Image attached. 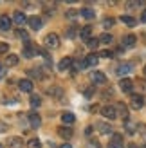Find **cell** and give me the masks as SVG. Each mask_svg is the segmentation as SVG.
<instances>
[{"instance_id":"2","label":"cell","mask_w":146,"mask_h":148,"mask_svg":"<svg viewBox=\"0 0 146 148\" xmlns=\"http://www.w3.org/2000/svg\"><path fill=\"white\" fill-rule=\"evenodd\" d=\"M90 79L94 81V85H105L106 83V76L101 71H92L90 72Z\"/></svg>"},{"instance_id":"32","label":"cell","mask_w":146,"mask_h":148,"mask_svg":"<svg viewBox=\"0 0 146 148\" xmlns=\"http://www.w3.org/2000/svg\"><path fill=\"white\" fill-rule=\"evenodd\" d=\"M125 128H126V132H128V134H134V132H135V125L132 123V121H125Z\"/></svg>"},{"instance_id":"29","label":"cell","mask_w":146,"mask_h":148,"mask_svg":"<svg viewBox=\"0 0 146 148\" xmlns=\"http://www.w3.org/2000/svg\"><path fill=\"white\" fill-rule=\"evenodd\" d=\"M99 42H101V43H112V34L103 33V34L99 36Z\"/></svg>"},{"instance_id":"35","label":"cell","mask_w":146,"mask_h":148,"mask_svg":"<svg viewBox=\"0 0 146 148\" xmlns=\"http://www.w3.org/2000/svg\"><path fill=\"white\" fill-rule=\"evenodd\" d=\"M74 36H76V25H72L67 31V38H74Z\"/></svg>"},{"instance_id":"6","label":"cell","mask_w":146,"mask_h":148,"mask_svg":"<svg viewBox=\"0 0 146 148\" xmlns=\"http://www.w3.org/2000/svg\"><path fill=\"white\" fill-rule=\"evenodd\" d=\"M119 88H121V90L123 92H132L134 90V81L132 79H128V78H123L121 81H119Z\"/></svg>"},{"instance_id":"3","label":"cell","mask_w":146,"mask_h":148,"mask_svg":"<svg viewBox=\"0 0 146 148\" xmlns=\"http://www.w3.org/2000/svg\"><path fill=\"white\" fill-rule=\"evenodd\" d=\"M101 114H103L106 119H115V117H117V110H115V107H112V105H105L101 108Z\"/></svg>"},{"instance_id":"47","label":"cell","mask_w":146,"mask_h":148,"mask_svg":"<svg viewBox=\"0 0 146 148\" xmlns=\"http://www.w3.org/2000/svg\"><path fill=\"white\" fill-rule=\"evenodd\" d=\"M144 76H146V67H144Z\"/></svg>"},{"instance_id":"22","label":"cell","mask_w":146,"mask_h":148,"mask_svg":"<svg viewBox=\"0 0 146 148\" xmlns=\"http://www.w3.org/2000/svg\"><path fill=\"white\" fill-rule=\"evenodd\" d=\"M58 134H60L61 137H65V139H70V137H72V130H70L69 127H65V125H63V127L58 128Z\"/></svg>"},{"instance_id":"10","label":"cell","mask_w":146,"mask_h":148,"mask_svg":"<svg viewBox=\"0 0 146 148\" xmlns=\"http://www.w3.org/2000/svg\"><path fill=\"white\" fill-rule=\"evenodd\" d=\"M27 24H29V27H31L33 31H38V29H42V18L40 16H29Z\"/></svg>"},{"instance_id":"41","label":"cell","mask_w":146,"mask_h":148,"mask_svg":"<svg viewBox=\"0 0 146 148\" xmlns=\"http://www.w3.org/2000/svg\"><path fill=\"white\" fill-rule=\"evenodd\" d=\"M92 94H94V90H92V88H89V90H85V96H87V98H90Z\"/></svg>"},{"instance_id":"33","label":"cell","mask_w":146,"mask_h":148,"mask_svg":"<svg viewBox=\"0 0 146 148\" xmlns=\"http://www.w3.org/2000/svg\"><path fill=\"white\" fill-rule=\"evenodd\" d=\"M143 5H144V2H128L126 4V9L132 11V9H135V7H143Z\"/></svg>"},{"instance_id":"13","label":"cell","mask_w":146,"mask_h":148,"mask_svg":"<svg viewBox=\"0 0 146 148\" xmlns=\"http://www.w3.org/2000/svg\"><path fill=\"white\" fill-rule=\"evenodd\" d=\"M36 53H38V49H33L31 47V42H25V47H24V53H22V56H25V58H33Z\"/></svg>"},{"instance_id":"26","label":"cell","mask_w":146,"mask_h":148,"mask_svg":"<svg viewBox=\"0 0 146 148\" xmlns=\"http://www.w3.org/2000/svg\"><path fill=\"white\" fill-rule=\"evenodd\" d=\"M27 74H29L31 78H36V79H42V76H43V74H42V69H29Z\"/></svg>"},{"instance_id":"20","label":"cell","mask_w":146,"mask_h":148,"mask_svg":"<svg viewBox=\"0 0 146 148\" xmlns=\"http://www.w3.org/2000/svg\"><path fill=\"white\" fill-rule=\"evenodd\" d=\"M61 121H63V125H72L76 121V117H74L72 112H63L61 114Z\"/></svg>"},{"instance_id":"36","label":"cell","mask_w":146,"mask_h":148,"mask_svg":"<svg viewBox=\"0 0 146 148\" xmlns=\"http://www.w3.org/2000/svg\"><path fill=\"white\" fill-rule=\"evenodd\" d=\"M112 25H114V18H105L103 20V27L108 29V27H112Z\"/></svg>"},{"instance_id":"42","label":"cell","mask_w":146,"mask_h":148,"mask_svg":"<svg viewBox=\"0 0 146 148\" xmlns=\"http://www.w3.org/2000/svg\"><path fill=\"white\" fill-rule=\"evenodd\" d=\"M5 76V67H0V78Z\"/></svg>"},{"instance_id":"24","label":"cell","mask_w":146,"mask_h":148,"mask_svg":"<svg viewBox=\"0 0 146 148\" xmlns=\"http://www.w3.org/2000/svg\"><path fill=\"white\" fill-rule=\"evenodd\" d=\"M81 16L87 18V20H92L94 16H96V13H94V9H90V7H83V9H81Z\"/></svg>"},{"instance_id":"44","label":"cell","mask_w":146,"mask_h":148,"mask_svg":"<svg viewBox=\"0 0 146 148\" xmlns=\"http://www.w3.org/2000/svg\"><path fill=\"white\" fill-rule=\"evenodd\" d=\"M141 20H143V22H146V9H144V11H143V14H141Z\"/></svg>"},{"instance_id":"31","label":"cell","mask_w":146,"mask_h":148,"mask_svg":"<svg viewBox=\"0 0 146 148\" xmlns=\"http://www.w3.org/2000/svg\"><path fill=\"white\" fill-rule=\"evenodd\" d=\"M98 45H99V38H90V40H87V47L96 49Z\"/></svg>"},{"instance_id":"9","label":"cell","mask_w":146,"mask_h":148,"mask_svg":"<svg viewBox=\"0 0 146 148\" xmlns=\"http://www.w3.org/2000/svg\"><path fill=\"white\" fill-rule=\"evenodd\" d=\"M29 125H31V128H40L42 117L36 114V112H31V114H29Z\"/></svg>"},{"instance_id":"38","label":"cell","mask_w":146,"mask_h":148,"mask_svg":"<svg viewBox=\"0 0 146 148\" xmlns=\"http://www.w3.org/2000/svg\"><path fill=\"white\" fill-rule=\"evenodd\" d=\"M139 132L143 134V137H144V141H146V125H139Z\"/></svg>"},{"instance_id":"21","label":"cell","mask_w":146,"mask_h":148,"mask_svg":"<svg viewBox=\"0 0 146 148\" xmlns=\"http://www.w3.org/2000/svg\"><path fill=\"white\" fill-rule=\"evenodd\" d=\"M70 65H72V58H63V60L58 63V69L60 71H69Z\"/></svg>"},{"instance_id":"11","label":"cell","mask_w":146,"mask_h":148,"mask_svg":"<svg viewBox=\"0 0 146 148\" xmlns=\"http://www.w3.org/2000/svg\"><path fill=\"white\" fill-rule=\"evenodd\" d=\"M108 148H123V136L121 134H112V141Z\"/></svg>"},{"instance_id":"15","label":"cell","mask_w":146,"mask_h":148,"mask_svg":"<svg viewBox=\"0 0 146 148\" xmlns=\"http://www.w3.org/2000/svg\"><path fill=\"white\" fill-rule=\"evenodd\" d=\"M90 34H92V27L90 25H83L81 29H79V38L81 40H90Z\"/></svg>"},{"instance_id":"45","label":"cell","mask_w":146,"mask_h":148,"mask_svg":"<svg viewBox=\"0 0 146 148\" xmlns=\"http://www.w3.org/2000/svg\"><path fill=\"white\" fill-rule=\"evenodd\" d=\"M60 148H72V146H70V145H69V143H65V145H61V146H60Z\"/></svg>"},{"instance_id":"8","label":"cell","mask_w":146,"mask_h":148,"mask_svg":"<svg viewBox=\"0 0 146 148\" xmlns=\"http://www.w3.org/2000/svg\"><path fill=\"white\" fill-rule=\"evenodd\" d=\"M27 20H29V18H25V14L22 13V11H14V13H13V22H14L16 25H20V27H22Z\"/></svg>"},{"instance_id":"1","label":"cell","mask_w":146,"mask_h":148,"mask_svg":"<svg viewBox=\"0 0 146 148\" xmlns=\"http://www.w3.org/2000/svg\"><path fill=\"white\" fill-rule=\"evenodd\" d=\"M45 45L50 47V49H58V47H60V38H58L56 33H49L45 36Z\"/></svg>"},{"instance_id":"27","label":"cell","mask_w":146,"mask_h":148,"mask_svg":"<svg viewBox=\"0 0 146 148\" xmlns=\"http://www.w3.org/2000/svg\"><path fill=\"white\" fill-rule=\"evenodd\" d=\"M121 22H123V24H126V25H130V27L137 24L134 16H126V14H125V16H121Z\"/></svg>"},{"instance_id":"37","label":"cell","mask_w":146,"mask_h":148,"mask_svg":"<svg viewBox=\"0 0 146 148\" xmlns=\"http://www.w3.org/2000/svg\"><path fill=\"white\" fill-rule=\"evenodd\" d=\"M7 49H9V47H7V43H0V54H5L7 56Z\"/></svg>"},{"instance_id":"7","label":"cell","mask_w":146,"mask_h":148,"mask_svg":"<svg viewBox=\"0 0 146 148\" xmlns=\"http://www.w3.org/2000/svg\"><path fill=\"white\" fill-rule=\"evenodd\" d=\"M25 143L22 141V137L14 136V137H9V141H7V148H24Z\"/></svg>"},{"instance_id":"43","label":"cell","mask_w":146,"mask_h":148,"mask_svg":"<svg viewBox=\"0 0 146 148\" xmlns=\"http://www.w3.org/2000/svg\"><path fill=\"white\" fill-rule=\"evenodd\" d=\"M139 85H141V90L146 92V83H144V81H139Z\"/></svg>"},{"instance_id":"48","label":"cell","mask_w":146,"mask_h":148,"mask_svg":"<svg viewBox=\"0 0 146 148\" xmlns=\"http://www.w3.org/2000/svg\"><path fill=\"white\" fill-rule=\"evenodd\" d=\"M0 148H2V146H0Z\"/></svg>"},{"instance_id":"12","label":"cell","mask_w":146,"mask_h":148,"mask_svg":"<svg viewBox=\"0 0 146 148\" xmlns=\"http://www.w3.org/2000/svg\"><path fill=\"white\" fill-rule=\"evenodd\" d=\"M4 63H5V67H14V65L18 63V54L9 53V54L4 58Z\"/></svg>"},{"instance_id":"28","label":"cell","mask_w":146,"mask_h":148,"mask_svg":"<svg viewBox=\"0 0 146 148\" xmlns=\"http://www.w3.org/2000/svg\"><path fill=\"white\" fill-rule=\"evenodd\" d=\"M29 103H31V107H33V108H36V107H40V105H42V99L38 98V96H31V98H29Z\"/></svg>"},{"instance_id":"16","label":"cell","mask_w":146,"mask_h":148,"mask_svg":"<svg viewBox=\"0 0 146 148\" xmlns=\"http://www.w3.org/2000/svg\"><path fill=\"white\" fill-rule=\"evenodd\" d=\"M135 42H137V36L135 34H126L125 38H123V47H134L135 45Z\"/></svg>"},{"instance_id":"17","label":"cell","mask_w":146,"mask_h":148,"mask_svg":"<svg viewBox=\"0 0 146 148\" xmlns=\"http://www.w3.org/2000/svg\"><path fill=\"white\" fill-rule=\"evenodd\" d=\"M11 24H13V20L7 18L5 14H2V16H0V29H2V31H9V29H11Z\"/></svg>"},{"instance_id":"39","label":"cell","mask_w":146,"mask_h":148,"mask_svg":"<svg viewBox=\"0 0 146 148\" xmlns=\"http://www.w3.org/2000/svg\"><path fill=\"white\" fill-rule=\"evenodd\" d=\"M99 56H103V58H112L114 54L110 53V51H101V54H99Z\"/></svg>"},{"instance_id":"46","label":"cell","mask_w":146,"mask_h":148,"mask_svg":"<svg viewBox=\"0 0 146 148\" xmlns=\"http://www.w3.org/2000/svg\"><path fill=\"white\" fill-rule=\"evenodd\" d=\"M4 130H5V125H4V123H0V132H4Z\"/></svg>"},{"instance_id":"34","label":"cell","mask_w":146,"mask_h":148,"mask_svg":"<svg viewBox=\"0 0 146 148\" xmlns=\"http://www.w3.org/2000/svg\"><path fill=\"white\" fill-rule=\"evenodd\" d=\"M79 13H81V11H76V9H69L67 13H65V16H67V18H76Z\"/></svg>"},{"instance_id":"19","label":"cell","mask_w":146,"mask_h":148,"mask_svg":"<svg viewBox=\"0 0 146 148\" xmlns=\"http://www.w3.org/2000/svg\"><path fill=\"white\" fill-rule=\"evenodd\" d=\"M130 71H132V63H121L115 72H117L119 76H125V74H128Z\"/></svg>"},{"instance_id":"4","label":"cell","mask_w":146,"mask_h":148,"mask_svg":"<svg viewBox=\"0 0 146 148\" xmlns=\"http://www.w3.org/2000/svg\"><path fill=\"white\" fill-rule=\"evenodd\" d=\"M47 94L53 96V98H56V99H61L65 92H63V88H61L60 85H50V87L47 88Z\"/></svg>"},{"instance_id":"30","label":"cell","mask_w":146,"mask_h":148,"mask_svg":"<svg viewBox=\"0 0 146 148\" xmlns=\"http://www.w3.org/2000/svg\"><path fill=\"white\" fill-rule=\"evenodd\" d=\"M27 148H42V141L40 139H31L27 143Z\"/></svg>"},{"instance_id":"23","label":"cell","mask_w":146,"mask_h":148,"mask_svg":"<svg viewBox=\"0 0 146 148\" xmlns=\"http://www.w3.org/2000/svg\"><path fill=\"white\" fill-rule=\"evenodd\" d=\"M85 60H87V65H89V67H96V65H98V62H99V56L92 53V54H89V56H87Z\"/></svg>"},{"instance_id":"25","label":"cell","mask_w":146,"mask_h":148,"mask_svg":"<svg viewBox=\"0 0 146 148\" xmlns=\"http://www.w3.org/2000/svg\"><path fill=\"white\" fill-rule=\"evenodd\" d=\"M98 128L101 134H112V127L108 123H98Z\"/></svg>"},{"instance_id":"18","label":"cell","mask_w":146,"mask_h":148,"mask_svg":"<svg viewBox=\"0 0 146 148\" xmlns=\"http://www.w3.org/2000/svg\"><path fill=\"white\" fill-rule=\"evenodd\" d=\"M115 110H117V116H123V119H128V108H126V105L125 103H117L115 105Z\"/></svg>"},{"instance_id":"5","label":"cell","mask_w":146,"mask_h":148,"mask_svg":"<svg viewBox=\"0 0 146 148\" xmlns=\"http://www.w3.org/2000/svg\"><path fill=\"white\" fill-rule=\"evenodd\" d=\"M130 105H132V108L139 110V108H143V105H144V98H143L141 94H134L132 99H130Z\"/></svg>"},{"instance_id":"40","label":"cell","mask_w":146,"mask_h":148,"mask_svg":"<svg viewBox=\"0 0 146 148\" xmlns=\"http://www.w3.org/2000/svg\"><path fill=\"white\" fill-rule=\"evenodd\" d=\"M16 34H18V36H20V38H24V40H25V42H27V33H25V31H24V29H20V31H18V33H16Z\"/></svg>"},{"instance_id":"14","label":"cell","mask_w":146,"mask_h":148,"mask_svg":"<svg viewBox=\"0 0 146 148\" xmlns=\"http://www.w3.org/2000/svg\"><path fill=\"white\" fill-rule=\"evenodd\" d=\"M18 88H20L22 92H31L33 90V81L31 79H20Z\"/></svg>"}]
</instances>
